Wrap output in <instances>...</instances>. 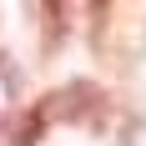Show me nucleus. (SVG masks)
Masks as SVG:
<instances>
[{"instance_id": "f257e3e1", "label": "nucleus", "mask_w": 146, "mask_h": 146, "mask_svg": "<svg viewBox=\"0 0 146 146\" xmlns=\"http://www.w3.org/2000/svg\"><path fill=\"white\" fill-rule=\"evenodd\" d=\"M35 15H40V50H45V56H56L60 40H66L71 0H35Z\"/></svg>"}, {"instance_id": "f03ea898", "label": "nucleus", "mask_w": 146, "mask_h": 146, "mask_svg": "<svg viewBox=\"0 0 146 146\" xmlns=\"http://www.w3.org/2000/svg\"><path fill=\"white\" fill-rule=\"evenodd\" d=\"M45 126H50V116H45V101H40L35 111H25V116H20V126H15L10 146H35V141L45 136Z\"/></svg>"}]
</instances>
